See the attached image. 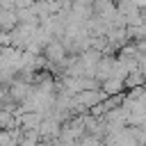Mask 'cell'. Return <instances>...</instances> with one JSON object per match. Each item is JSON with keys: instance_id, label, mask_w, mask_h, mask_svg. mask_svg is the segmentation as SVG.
<instances>
[{"instance_id": "6da1fadb", "label": "cell", "mask_w": 146, "mask_h": 146, "mask_svg": "<svg viewBox=\"0 0 146 146\" xmlns=\"http://www.w3.org/2000/svg\"><path fill=\"white\" fill-rule=\"evenodd\" d=\"M16 25H18L16 11L14 9H0V30L2 32H11Z\"/></svg>"}, {"instance_id": "7a4b0ae2", "label": "cell", "mask_w": 146, "mask_h": 146, "mask_svg": "<svg viewBox=\"0 0 146 146\" xmlns=\"http://www.w3.org/2000/svg\"><path fill=\"white\" fill-rule=\"evenodd\" d=\"M64 52H66V48H64L59 41H48V46H46V55H48L50 62H62V59H64Z\"/></svg>"}, {"instance_id": "3957f363", "label": "cell", "mask_w": 146, "mask_h": 146, "mask_svg": "<svg viewBox=\"0 0 146 146\" xmlns=\"http://www.w3.org/2000/svg\"><path fill=\"white\" fill-rule=\"evenodd\" d=\"M121 87H123L121 78H107V80L103 82V91H105V94H116Z\"/></svg>"}]
</instances>
